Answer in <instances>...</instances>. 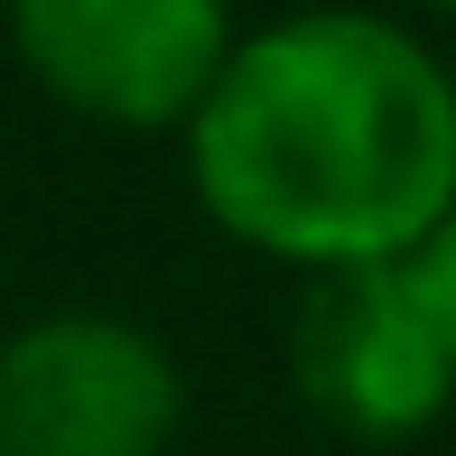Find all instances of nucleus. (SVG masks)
<instances>
[{"label": "nucleus", "instance_id": "f257e3e1", "mask_svg": "<svg viewBox=\"0 0 456 456\" xmlns=\"http://www.w3.org/2000/svg\"><path fill=\"white\" fill-rule=\"evenodd\" d=\"M224 233L307 271L410 261L456 215V75L372 10H307L242 37L186 121Z\"/></svg>", "mask_w": 456, "mask_h": 456}, {"label": "nucleus", "instance_id": "f03ea898", "mask_svg": "<svg viewBox=\"0 0 456 456\" xmlns=\"http://www.w3.org/2000/svg\"><path fill=\"white\" fill-rule=\"evenodd\" d=\"M10 37L66 112L121 131L196 121L233 56L224 0H10Z\"/></svg>", "mask_w": 456, "mask_h": 456}, {"label": "nucleus", "instance_id": "7ed1b4c3", "mask_svg": "<svg viewBox=\"0 0 456 456\" xmlns=\"http://www.w3.org/2000/svg\"><path fill=\"white\" fill-rule=\"evenodd\" d=\"M177 410L168 345L121 317H37L0 345V456H159Z\"/></svg>", "mask_w": 456, "mask_h": 456}, {"label": "nucleus", "instance_id": "20e7f679", "mask_svg": "<svg viewBox=\"0 0 456 456\" xmlns=\"http://www.w3.org/2000/svg\"><path fill=\"white\" fill-rule=\"evenodd\" d=\"M289 382L307 391V410L326 428L391 447V438H419L447 410L456 363H447L410 271L382 261V271H326L307 289L298 326H289Z\"/></svg>", "mask_w": 456, "mask_h": 456}, {"label": "nucleus", "instance_id": "39448f33", "mask_svg": "<svg viewBox=\"0 0 456 456\" xmlns=\"http://www.w3.org/2000/svg\"><path fill=\"white\" fill-rule=\"evenodd\" d=\"M410 289H419V307H428V326H438V345H447V363H456V215L438 224V233L419 242V252L401 261Z\"/></svg>", "mask_w": 456, "mask_h": 456}, {"label": "nucleus", "instance_id": "423d86ee", "mask_svg": "<svg viewBox=\"0 0 456 456\" xmlns=\"http://www.w3.org/2000/svg\"><path fill=\"white\" fill-rule=\"evenodd\" d=\"M428 10H456V0H428Z\"/></svg>", "mask_w": 456, "mask_h": 456}]
</instances>
